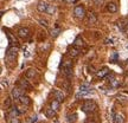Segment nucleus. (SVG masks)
<instances>
[{
    "label": "nucleus",
    "mask_w": 128,
    "mask_h": 123,
    "mask_svg": "<svg viewBox=\"0 0 128 123\" xmlns=\"http://www.w3.org/2000/svg\"><path fill=\"white\" fill-rule=\"evenodd\" d=\"M5 108H6V109H11V108H12V107H11V97H7V98H6V101H5Z\"/></svg>",
    "instance_id": "5701e85b"
},
{
    "label": "nucleus",
    "mask_w": 128,
    "mask_h": 123,
    "mask_svg": "<svg viewBox=\"0 0 128 123\" xmlns=\"http://www.w3.org/2000/svg\"><path fill=\"white\" fill-rule=\"evenodd\" d=\"M56 113H57V111H55L51 107H49V108H46L45 109V116L48 117V119H54V117L56 116Z\"/></svg>",
    "instance_id": "2eb2a0df"
},
{
    "label": "nucleus",
    "mask_w": 128,
    "mask_h": 123,
    "mask_svg": "<svg viewBox=\"0 0 128 123\" xmlns=\"http://www.w3.org/2000/svg\"><path fill=\"white\" fill-rule=\"evenodd\" d=\"M56 11H57V7H56L55 5H49L48 9H46V13L50 14V15H54L56 13Z\"/></svg>",
    "instance_id": "aec40b11"
},
{
    "label": "nucleus",
    "mask_w": 128,
    "mask_h": 123,
    "mask_svg": "<svg viewBox=\"0 0 128 123\" xmlns=\"http://www.w3.org/2000/svg\"><path fill=\"white\" fill-rule=\"evenodd\" d=\"M103 2H104V0H94V4L96 5V6H102L103 5Z\"/></svg>",
    "instance_id": "bb28decb"
},
{
    "label": "nucleus",
    "mask_w": 128,
    "mask_h": 123,
    "mask_svg": "<svg viewBox=\"0 0 128 123\" xmlns=\"http://www.w3.org/2000/svg\"><path fill=\"white\" fill-rule=\"evenodd\" d=\"M74 15L76 17L77 19H84L86 17H87V12H86V9H84V7L83 6H76L75 8H74Z\"/></svg>",
    "instance_id": "f03ea898"
},
{
    "label": "nucleus",
    "mask_w": 128,
    "mask_h": 123,
    "mask_svg": "<svg viewBox=\"0 0 128 123\" xmlns=\"http://www.w3.org/2000/svg\"><path fill=\"white\" fill-rule=\"evenodd\" d=\"M106 43H107V44H109V43H112V39H110V40H109V39H106Z\"/></svg>",
    "instance_id": "2f4dec72"
},
{
    "label": "nucleus",
    "mask_w": 128,
    "mask_h": 123,
    "mask_svg": "<svg viewBox=\"0 0 128 123\" xmlns=\"http://www.w3.org/2000/svg\"><path fill=\"white\" fill-rule=\"evenodd\" d=\"M96 108H97V105L92 100H87L82 105V110L84 113H92V111H95Z\"/></svg>",
    "instance_id": "f257e3e1"
},
{
    "label": "nucleus",
    "mask_w": 128,
    "mask_h": 123,
    "mask_svg": "<svg viewBox=\"0 0 128 123\" xmlns=\"http://www.w3.org/2000/svg\"><path fill=\"white\" fill-rule=\"evenodd\" d=\"M60 33V27H57V28H54L52 31H51V36L52 37H57L58 34Z\"/></svg>",
    "instance_id": "b1692460"
},
{
    "label": "nucleus",
    "mask_w": 128,
    "mask_h": 123,
    "mask_svg": "<svg viewBox=\"0 0 128 123\" xmlns=\"http://www.w3.org/2000/svg\"><path fill=\"white\" fill-rule=\"evenodd\" d=\"M18 85L20 89H23V90H31L32 89V85L30 84L28 79H19L18 82Z\"/></svg>",
    "instance_id": "20e7f679"
},
{
    "label": "nucleus",
    "mask_w": 128,
    "mask_h": 123,
    "mask_svg": "<svg viewBox=\"0 0 128 123\" xmlns=\"http://www.w3.org/2000/svg\"><path fill=\"white\" fill-rule=\"evenodd\" d=\"M63 69H72V62L71 60H65L63 63Z\"/></svg>",
    "instance_id": "4be33fe9"
},
{
    "label": "nucleus",
    "mask_w": 128,
    "mask_h": 123,
    "mask_svg": "<svg viewBox=\"0 0 128 123\" xmlns=\"http://www.w3.org/2000/svg\"><path fill=\"white\" fill-rule=\"evenodd\" d=\"M39 23H40L42 26H44V27H48V21H46L45 19H40V20H39Z\"/></svg>",
    "instance_id": "cd10ccee"
},
{
    "label": "nucleus",
    "mask_w": 128,
    "mask_h": 123,
    "mask_svg": "<svg viewBox=\"0 0 128 123\" xmlns=\"http://www.w3.org/2000/svg\"><path fill=\"white\" fill-rule=\"evenodd\" d=\"M54 97H55V100H57L58 102H64V100H65V95H64L63 91H60V90H55V91H54Z\"/></svg>",
    "instance_id": "6e6552de"
},
{
    "label": "nucleus",
    "mask_w": 128,
    "mask_h": 123,
    "mask_svg": "<svg viewBox=\"0 0 128 123\" xmlns=\"http://www.w3.org/2000/svg\"><path fill=\"white\" fill-rule=\"evenodd\" d=\"M74 46H76V47H82L84 46V40H83L81 37H77L75 41H74Z\"/></svg>",
    "instance_id": "a211bd4d"
},
{
    "label": "nucleus",
    "mask_w": 128,
    "mask_h": 123,
    "mask_svg": "<svg viewBox=\"0 0 128 123\" xmlns=\"http://www.w3.org/2000/svg\"><path fill=\"white\" fill-rule=\"evenodd\" d=\"M52 1H57V0H52Z\"/></svg>",
    "instance_id": "72a5a7b5"
},
{
    "label": "nucleus",
    "mask_w": 128,
    "mask_h": 123,
    "mask_svg": "<svg viewBox=\"0 0 128 123\" xmlns=\"http://www.w3.org/2000/svg\"><path fill=\"white\" fill-rule=\"evenodd\" d=\"M126 33L128 34V24H127V26H126Z\"/></svg>",
    "instance_id": "473e14b6"
},
{
    "label": "nucleus",
    "mask_w": 128,
    "mask_h": 123,
    "mask_svg": "<svg viewBox=\"0 0 128 123\" xmlns=\"http://www.w3.org/2000/svg\"><path fill=\"white\" fill-rule=\"evenodd\" d=\"M127 63H128V62H127Z\"/></svg>",
    "instance_id": "f704fd0d"
},
{
    "label": "nucleus",
    "mask_w": 128,
    "mask_h": 123,
    "mask_svg": "<svg viewBox=\"0 0 128 123\" xmlns=\"http://www.w3.org/2000/svg\"><path fill=\"white\" fill-rule=\"evenodd\" d=\"M108 73H109L108 68H103V69H101V70H98V71L96 72V75H97V77L98 78H103V77H106Z\"/></svg>",
    "instance_id": "dca6fc26"
},
{
    "label": "nucleus",
    "mask_w": 128,
    "mask_h": 123,
    "mask_svg": "<svg viewBox=\"0 0 128 123\" xmlns=\"http://www.w3.org/2000/svg\"><path fill=\"white\" fill-rule=\"evenodd\" d=\"M17 57V49L16 47H10L8 50L6 51V59L8 62H13Z\"/></svg>",
    "instance_id": "7ed1b4c3"
},
{
    "label": "nucleus",
    "mask_w": 128,
    "mask_h": 123,
    "mask_svg": "<svg viewBox=\"0 0 128 123\" xmlns=\"http://www.w3.org/2000/svg\"><path fill=\"white\" fill-rule=\"evenodd\" d=\"M60 102H58L57 100H52V101H51L50 107L55 110V111H58V110H60Z\"/></svg>",
    "instance_id": "6ab92c4d"
},
{
    "label": "nucleus",
    "mask_w": 128,
    "mask_h": 123,
    "mask_svg": "<svg viewBox=\"0 0 128 123\" xmlns=\"http://www.w3.org/2000/svg\"><path fill=\"white\" fill-rule=\"evenodd\" d=\"M19 115H20V111H19L18 108L12 107V108L8 110V116H7V117H18Z\"/></svg>",
    "instance_id": "ddd939ff"
},
{
    "label": "nucleus",
    "mask_w": 128,
    "mask_h": 123,
    "mask_svg": "<svg viewBox=\"0 0 128 123\" xmlns=\"http://www.w3.org/2000/svg\"><path fill=\"white\" fill-rule=\"evenodd\" d=\"M106 8H107V11L110 12V13H115V12L118 11V5L115 4L114 1H109L108 4L106 5Z\"/></svg>",
    "instance_id": "0eeeda50"
},
{
    "label": "nucleus",
    "mask_w": 128,
    "mask_h": 123,
    "mask_svg": "<svg viewBox=\"0 0 128 123\" xmlns=\"http://www.w3.org/2000/svg\"><path fill=\"white\" fill-rule=\"evenodd\" d=\"M7 85H8L7 81H6V79H2V81H1V87H2V89H5V87L7 88Z\"/></svg>",
    "instance_id": "c85d7f7f"
},
{
    "label": "nucleus",
    "mask_w": 128,
    "mask_h": 123,
    "mask_svg": "<svg viewBox=\"0 0 128 123\" xmlns=\"http://www.w3.org/2000/svg\"><path fill=\"white\" fill-rule=\"evenodd\" d=\"M113 121H114V123H124V115L120 114V113L113 114Z\"/></svg>",
    "instance_id": "f8f14e48"
},
{
    "label": "nucleus",
    "mask_w": 128,
    "mask_h": 123,
    "mask_svg": "<svg viewBox=\"0 0 128 123\" xmlns=\"http://www.w3.org/2000/svg\"><path fill=\"white\" fill-rule=\"evenodd\" d=\"M109 83H110V85H112L113 88H118V87H119V82H118L116 79H114V78H113L112 81H109Z\"/></svg>",
    "instance_id": "a878e982"
},
{
    "label": "nucleus",
    "mask_w": 128,
    "mask_h": 123,
    "mask_svg": "<svg viewBox=\"0 0 128 123\" xmlns=\"http://www.w3.org/2000/svg\"><path fill=\"white\" fill-rule=\"evenodd\" d=\"M86 20H87V24H96L97 23V17H96L95 13H92V12H88L87 13V17H86Z\"/></svg>",
    "instance_id": "39448f33"
},
{
    "label": "nucleus",
    "mask_w": 128,
    "mask_h": 123,
    "mask_svg": "<svg viewBox=\"0 0 128 123\" xmlns=\"http://www.w3.org/2000/svg\"><path fill=\"white\" fill-rule=\"evenodd\" d=\"M18 36L20 37V38H23V39L28 38V36H30V30H28V27L19 28V30H18Z\"/></svg>",
    "instance_id": "423d86ee"
},
{
    "label": "nucleus",
    "mask_w": 128,
    "mask_h": 123,
    "mask_svg": "<svg viewBox=\"0 0 128 123\" xmlns=\"http://www.w3.org/2000/svg\"><path fill=\"white\" fill-rule=\"evenodd\" d=\"M48 6H49V5L46 4L45 1H39V2H38V5H37V9H38L39 12H42V13H44V12L46 13Z\"/></svg>",
    "instance_id": "4468645a"
},
{
    "label": "nucleus",
    "mask_w": 128,
    "mask_h": 123,
    "mask_svg": "<svg viewBox=\"0 0 128 123\" xmlns=\"http://www.w3.org/2000/svg\"><path fill=\"white\" fill-rule=\"evenodd\" d=\"M68 53L70 57H76V56L80 55V47H76V46H70L68 50Z\"/></svg>",
    "instance_id": "9b49d317"
},
{
    "label": "nucleus",
    "mask_w": 128,
    "mask_h": 123,
    "mask_svg": "<svg viewBox=\"0 0 128 123\" xmlns=\"http://www.w3.org/2000/svg\"><path fill=\"white\" fill-rule=\"evenodd\" d=\"M76 119H77V115H76V114H69L68 116H66V121H68L69 123L75 122V121H76Z\"/></svg>",
    "instance_id": "412c9836"
},
{
    "label": "nucleus",
    "mask_w": 128,
    "mask_h": 123,
    "mask_svg": "<svg viewBox=\"0 0 128 123\" xmlns=\"http://www.w3.org/2000/svg\"><path fill=\"white\" fill-rule=\"evenodd\" d=\"M19 102H20V104H23L25 108L26 107H28V105L31 104V98L28 97V96H25V95H23L20 98H19Z\"/></svg>",
    "instance_id": "1a4fd4ad"
},
{
    "label": "nucleus",
    "mask_w": 128,
    "mask_h": 123,
    "mask_svg": "<svg viewBox=\"0 0 128 123\" xmlns=\"http://www.w3.org/2000/svg\"><path fill=\"white\" fill-rule=\"evenodd\" d=\"M7 123H19L18 117H8L7 119Z\"/></svg>",
    "instance_id": "393cba45"
},
{
    "label": "nucleus",
    "mask_w": 128,
    "mask_h": 123,
    "mask_svg": "<svg viewBox=\"0 0 128 123\" xmlns=\"http://www.w3.org/2000/svg\"><path fill=\"white\" fill-rule=\"evenodd\" d=\"M64 1H65V2H74L75 0H64Z\"/></svg>",
    "instance_id": "7c9ffc66"
},
{
    "label": "nucleus",
    "mask_w": 128,
    "mask_h": 123,
    "mask_svg": "<svg viewBox=\"0 0 128 123\" xmlns=\"http://www.w3.org/2000/svg\"><path fill=\"white\" fill-rule=\"evenodd\" d=\"M30 121H31L32 123H34V122H37L38 121V117H37V115H33L31 119H30Z\"/></svg>",
    "instance_id": "c756f323"
},
{
    "label": "nucleus",
    "mask_w": 128,
    "mask_h": 123,
    "mask_svg": "<svg viewBox=\"0 0 128 123\" xmlns=\"http://www.w3.org/2000/svg\"><path fill=\"white\" fill-rule=\"evenodd\" d=\"M37 75V71L34 70V69H28V71H26V73H25V76H26V78H28V79H32V78H34Z\"/></svg>",
    "instance_id": "f3484780"
},
{
    "label": "nucleus",
    "mask_w": 128,
    "mask_h": 123,
    "mask_svg": "<svg viewBox=\"0 0 128 123\" xmlns=\"http://www.w3.org/2000/svg\"><path fill=\"white\" fill-rule=\"evenodd\" d=\"M11 96L13 97L14 100H19V98L23 96V94H22V89H20V88H14L13 90H12V92H11Z\"/></svg>",
    "instance_id": "9d476101"
}]
</instances>
